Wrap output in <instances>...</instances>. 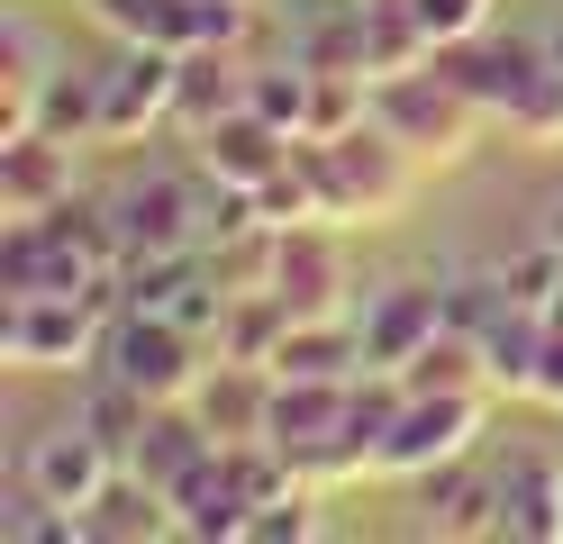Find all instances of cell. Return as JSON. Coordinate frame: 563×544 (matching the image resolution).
I'll return each mask as SVG.
<instances>
[{
	"mask_svg": "<svg viewBox=\"0 0 563 544\" xmlns=\"http://www.w3.org/2000/svg\"><path fill=\"white\" fill-rule=\"evenodd\" d=\"M500 290H509V300H518V309H554V290H563V245L545 236L537 254H518V264L500 273Z\"/></svg>",
	"mask_w": 563,
	"mask_h": 544,
	"instance_id": "32",
	"label": "cell"
},
{
	"mask_svg": "<svg viewBox=\"0 0 563 544\" xmlns=\"http://www.w3.org/2000/svg\"><path fill=\"white\" fill-rule=\"evenodd\" d=\"M500 535L509 544H563V463L545 445H518L500 471Z\"/></svg>",
	"mask_w": 563,
	"mask_h": 544,
	"instance_id": "17",
	"label": "cell"
},
{
	"mask_svg": "<svg viewBox=\"0 0 563 544\" xmlns=\"http://www.w3.org/2000/svg\"><path fill=\"white\" fill-rule=\"evenodd\" d=\"M46 82H55V55H46V36L27 27V19H0V145L37 127Z\"/></svg>",
	"mask_w": 563,
	"mask_h": 544,
	"instance_id": "21",
	"label": "cell"
},
{
	"mask_svg": "<svg viewBox=\"0 0 563 544\" xmlns=\"http://www.w3.org/2000/svg\"><path fill=\"white\" fill-rule=\"evenodd\" d=\"M173 518H183V535H200V544H245V526H255V490L236 481L228 445L209 454L200 471L173 481Z\"/></svg>",
	"mask_w": 563,
	"mask_h": 544,
	"instance_id": "16",
	"label": "cell"
},
{
	"mask_svg": "<svg viewBox=\"0 0 563 544\" xmlns=\"http://www.w3.org/2000/svg\"><path fill=\"white\" fill-rule=\"evenodd\" d=\"M19 471H27V481H37L46 499H64V508H74V518H82V508H91L100 490H110V471H119V454L100 445V435H91L82 418H64V426H46L37 445L19 454Z\"/></svg>",
	"mask_w": 563,
	"mask_h": 544,
	"instance_id": "10",
	"label": "cell"
},
{
	"mask_svg": "<svg viewBox=\"0 0 563 544\" xmlns=\"http://www.w3.org/2000/svg\"><path fill=\"white\" fill-rule=\"evenodd\" d=\"M345 399H355V381H282L273 373V445H319V435L345 426Z\"/></svg>",
	"mask_w": 563,
	"mask_h": 544,
	"instance_id": "23",
	"label": "cell"
},
{
	"mask_svg": "<svg viewBox=\"0 0 563 544\" xmlns=\"http://www.w3.org/2000/svg\"><path fill=\"white\" fill-rule=\"evenodd\" d=\"M0 535L10 544H82V518L64 499H46L27 471H10V490H0Z\"/></svg>",
	"mask_w": 563,
	"mask_h": 544,
	"instance_id": "27",
	"label": "cell"
},
{
	"mask_svg": "<svg viewBox=\"0 0 563 544\" xmlns=\"http://www.w3.org/2000/svg\"><path fill=\"white\" fill-rule=\"evenodd\" d=\"M409 10H418V27H428L437 46H464V36L490 27V0H409Z\"/></svg>",
	"mask_w": 563,
	"mask_h": 544,
	"instance_id": "33",
	"label": "cell"
},
{
	"mask_svg": "<svg viewBox=\"0 0 563 544\" xmlns=\"http://www.w3.org/2000/svg\"><path fill=\"white\" fill-rule=\"evenodd\" d=\"M400 381L409 390H500V381H490V345L473 336V326H437V345L409 354Z\"/></svg>",
	"mask_w": 563,
	"mask_h": 544,
	"instance_id": "25",
	"label": "cell"
},
{
	"mask_svg": "<svg viewBox=\"0 0 563 544\" xmlns=\"http://www.w3.org/2000/svg\"><path fill=\"white\" fill-rule=\"evenodd\" d=\"M100 373H119L128 390H146L155 409L164 399H191L200 390V336L183 318H164V309H119L110 318V345H100Z\"/></svg>",
	"mask_w": 563,
	"mask_h": 544,
	"instance_id": "4",
	"label": "cell"
},
{
	"mask_svg": "<svg viewBox=\"0 0 563 544\" xmlns=\"http://www.w3.org/2000/svg\"><path fill=\"white\" fill-rule=\"evenodd\" d=\"M282 381H355L364 373V326L355 318H300L273 354Z\"/></svg>",
	"mask_w": 563,
	"mask_h": 544,
	"instance_id": "22",
	"label": "cell"
},
{
	"mask_svg": "<svg viewBox=\"0 0 563 544\" xmlns=\"http://www.w3.org/2000/svg\"><path fill=\"white\" fill-rule=\"evenodd\" d=\"M110 345V300L100 290H27L0 300V363L10 373H74Z\"/></svg>",
	"mask_w": 563,
	"mask_h": 544,
	"instance_id": "3",
	"label": "cell"
},
{
	"mask_svg": "<svg viewBox=\"0 0 563 544\" xmlns=\"http://www.w3.org/2000/svg\"><path fill=\"white\" fill-rule=\"evenodd\" d=\"M173 91H183V55L173 46H119L110 73H100L91 145H146L155 127H173Z\"/></svg>",
	"mask_w": 563,
	"mask_h": 544,
	"instance_id": "6",
	"label": "cell"
},
{
	"mask_svg": "<svg viewBox=\"0 0 563 544\" xmlns=\"http://www.w3.org/2000/svg\"><path fill=\"white\" fill-rule=\"evenodd\" d=\"M219 181H191V173H136L128 191L110 200L119 209V227H128V254H200L209 227H219Z\"/></svg>",
	"mask_w": 563,
	"mask_h": 544,
	"instance_id": "5",
	"label": "cell"
},
{
	"mask_svg": "<svg viewBox=\"0 0 563 544\" xmlns=\"http://www.w3.org/2000/svg\"><path fill=\"white\" fill-rule=\"evenodd\" d=\"M437 326H445V290H428V281L373 290V309H364V373H400L409 354L437 345Z\"/></svg>",
	"mask_w": 563,
	"mask_h": 544,
	"instance_id": "13",
	"label": "cell"
},
{
	"mask_svg": "<svg viewBox=\"0 0 563 544\" xmlns=\"http://www.w3.org/2000/svg\"><path fill=\"white\" fill-rule=\"evenodd\" d=\"M91 119H100V73H55L46 82V109H37V127H55V136H91Z\"/></svg>",
	"mask_w": 563,
	"mask_h": 544,
	"instance_id": "31",
	"label": "cell"
},
{
	"mask_svg": "<svg viewBox=\"0 0 563 544\" xmlns=\"http://www.w3.org/2000/svg\"><path fill=\"white\" fill-rule=\"evenodd\" d=\"M418 535H500V471H464V454L418 471Z\"/></svg>",
	"mask_w": 563,
	"mask_h": 544,
	"instance_id": "18",
	"label": "cell"
},
{
	"mask_svg": "<svg viewBox=\"0 0 563 544\" xmlns=\"http://www.w3.org/2000/svg\"><path fill=\"white\" fill-rule=\"evenodd\" d=\"M255 109V64L236 46H183V91H173V127L183 136H209L219 119Z\"/></svg>",
	"mask_w": 563,
	"mask_h": 544,
	"instance_id": "14",
	"label": "cell"
},
{
	"mask_svg": "<svg viewBox=\"0 0 563 544\" xmlns=\"http://www.w3.org/2000/svg\"><path fill=\"white\" fill-rule=\"evenodd\" d=\"M146 418H155V399H146V390H128L119 373H100V381H91V399H82V426H91V435H100V445H110L119 463L136 454Z\"/></svg>",
	"mask_w": 563,
	"mask_h": 544,
	"instance_id": "28",
	"label": "cell"
},
{
	"mask_svg": "<svg viewBox=\"0 0 563 544\" xmlns=\"http://www.w3.org/2000/svg\"><path fill=\"white\" fill-rule=\"evenodd\" d=\"M554 55H563V46H554Z\"/></svg>",
	"mask_w": 563,
	"mask_h": 544,
	"instance_id": "36",
	"label": "cell"
},
{
	"mask_svg": "<svg viewBox=\"0 0 563 544\" xmlns=\"http://www.w3.org/2000/svg\"><path fill=\"white\" fill-rule=\"evenodd\" d=\"M300 164L309 181H319V209H328V227H382L400 200H409V145L364 119V127H345V136H300Z\"/></svg>",
	"mask_w": 563,
	"mask_h": 544,
	"instance_id": "1",
	"label": "cell"
},
{
	"mask_svg": "<svg viewBox=\"0 0 563 544\" xmlns=\"http://www.w3.org/2000/svg\"><path fill=\"white\" fill-rule=\"evenodd\" d=\"M191 409L209 418V435H219V445H255V435H273V373H264V363L219 354V363L200 373Z\"/></svg>",
	"mask_w": 563,
	"mask_h": 544,
	"instance_id": "15",
	"label": "cell"
},
{
	"mask_svg": "<svg viewBox=\"0 0 563 544\" xmlns=\"http://www.w3.org/2000/svg\"><path fill=\"white\" fill-rule=\"evenodd\" d=\"M155 535H183V518H173V499L146 481V471H110V490H100L82 508V544H155Z\"/></svg>",
	"mask_w": 563,
	"mask_h": 544,
	"instance_id": "19",
	"label": "cell"
},
{
	"mask_svg": "<svg viewBox=\"0 0 563 544\" xmlns=\"http://www.w3.org/2000/svg\"><path fill=\"white\" fill-rule=\"evenodd\" d=\"M309 91H319V73H309V64H255V109H264L273 127L309 136Z\"/></svg>",
	"mask_w": 563,
	"mask_h": 544,
	"instance_id": "29",
	"label": "cell"
},
{
	"mask_svg": "<svg viewBox=\"0 0 563 544\" xmlns=\"http://www.w3.org/2000/svg\"><path fill=\"white\" fill-rule=\"evenodd\" d=\"M437 64H445L482 109H490V119H509V127H518V109L537 100V82L554 73V46H527V36L482 27V36H464V46H437Z\"/></svg>",
	"mask_w": 563,
	"mask_h": 544,
	"instance_id": "8",
	"label": "cell"
},
{
	"mask_svg": "<svg viewBox=\"0 0 563 544\" xmlns=\"http://www.w3.org/2000/svg\"><path fill=\"white\" fill-rule=\"evenodd\" d=\"M291 155H300V136L273 127L264 109H236V119H219L200 136V173L219 181V191H255V181H273Z\"/></svg>",
	"mask_w": 563,
	"mask_h": 544,
	"instance_id": "12",
	"label": "cell"
},
{
	"mask_svg": "<svg viewBox=\"0 0 563 544\" xmlns=\"http://www.w3.org/2000/svg\"><path fill=\"white\" fill-rule=\"evenodd\" d=\"M209 454H219V435H209V418L191 409V399H164V409L146 418V435H136V454H128V471H146V481L173 499V481L183 471H200Z\"/></svg>",
	"mask_w": 563,
	"mask_h": 544,
	"instance_id": "20",
	"label": "cell"
},
{
	"mask_svg": "<svg viewBox=\"0 0 563 544\" xmlns=\"http://www.w3.org/2000/svg\"><path fill=\"white\" fill-rule=\"evenodd\" d=\"M373 119L391 127L418 164H464L482 145V127H490V109L454 82L445 64H418V73H382L373 82Z\"/></svg>",
	"mask_w": 563,
	"mask_h": 544,
	"instance_id": "2",
	"label": "cell"
},
{
	"mask_svg": "<svg viewBox=\"0 0 563 544\" xmlns=\"http://www.w3.org/2000/svg\"><path fill=\"white\" fill-rule=\"evenodd\" d=\"M537 399L563 409V326H545V363H537Z\"/></svg>",
	"mask_w": 563,
	"mask_h": 544,
	"instance_id": "34",
	"label": "cell"
},
{
	"mask_svg": "<svg viewBox=\"0 0 563 544\" xmlns=\"http://www.w3.org/2000/svg\"><path fill=\"white\" fill-rule=\"evenodd\" d=\"M74 200V136L27 127L0 145V218H46Z\"/></svg>",
	"mask_w": 563,
	"mask_h": 544,
	"instance_id": "11",
	"label": "cell"
},
{
	"mask_svg": "<svg viewBox=\"0 0 563 544\" xmlns=\"http://www.w3.org/2000/svg\"><path fill=\"white\" fill-rule=\"evenodd\" d=\"M91 19L119 36V46H200V0H91Z\"/></svg>",
	"mask_w": 563,
	"mask_h": 544,
	"instance_id": "24",
	"label": "cell"
},
{
	"mask_svg": "<svg viewBox=\"0 0 563 544\" xmlns=\"http://www.w3.org/2000/svg\"><path fill=\"white\" fill-rule=\"evenodd\" d=\"M291 309H282V290H236L228 300V318H219V354H236V363H264L273 373V354H282V336H291Z\"/></svg>",
	"mask_w": 563,
	"mask_h": 544,
	"instance_id": "26",
	"label": "cell"
},
{
	"mask_svg": "<svg viewBox=\"0 0 563 544\" xmlns=\"http://www.w3.org/2000/svg\"><path fill=\"white\" fill-rule=\"evenodd\" d=\"M328 518H319V490H282V499H264L255 508V526H245V544H309V535H319Z\"/></svg>",
	"mask_w": 563,
	"mask_h": 544,
	"instance_id": "30",
	"label": "cell"
},
{
	"mask_svg": "<svg viewBox=\"0 0 563 544\" xmlns=\"http://www.w3.org/2000/svg\"><path fill=\"white\" fill-rule=\"evenodd\" d=\"M273 290H282V309L291 318H345V245L328 236V218L319 227H282V254H273Z\"/></svg>",
	"mask_w": 563,
	"mask_h": 544,
	"instance_id": "9",
	"label": "cell"
},
{
	"mask_svg": "<svg viewBox=\"0 0 563 544\" xmlns=\"http://www.w3.org/2000/svg\"><path fill=\"white\" fill-rule=\"evenodd\" d=\"M545 236H554V245H563V200H554V209H545Z\"/></svg>",
	"mask_w": 563,
	"mask_h": 544,
	"instance_id": "35",
	"label": "cell"
},
{
	"mask_svg": "<svg viewBox=\"0 0 563 544\" xmlns=\"http://www.w3.org/2000/svg\"><path fill=\"white\" fill-rule=\"evenodd\" d=\"M482 399H490V390H409L400 418H391V435H382V481H418V471L473 454Z\"/></svg>",
	"mask_w": 563,
	"mask_h": 544,
	"instance_id": "7",
	"label": "cell"
}]
</instances>
